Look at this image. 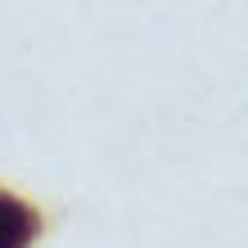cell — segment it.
Wrapping results in <instances>:
<instances>
[{
	"instance_id": "1",
	"label": "cell",
	"mask_w": 248,
	"mask_h": 248,
	"mask_svg": "<svg viewBox=\"0 0 248 248\" xmlns=\"http://www.w3.org/2000/svg\"><path fill=\"white\" fill-rule=\"evenodd\" d=\"M41 230H46V221L32 203L0 189V248H32L41 239Z\"/></svg>"
}]
</instances>
